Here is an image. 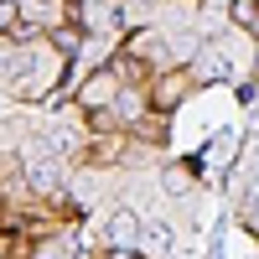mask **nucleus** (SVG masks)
I'll use <instances>...</instances> for the list:
<instances>
[{
    "mask_svg": "<svg viewBox=\"0 0 259 259\" xmlns=\"http://www.w3.org/2000/svg\"><path fill=\"white\" fill-rule=\"evenodd\" d=\"M26 182L36 192H52L57 187V161H26Z\"/></svg>",
    "mask_w": 259,
    "mask_h": 259,
    "instance_id": "7ed1b4c3",
    "label": "nucleus"
},
{
    "mask_svg": "<svg viewBox=\"0 0 259 259\" xmlns=\"http://www.w3.org/2000/svg\"><path fill=\"white\" fill-rule=\"evenodd\" d=\"M109 99H114V73H109V68H104V73H94V78L78 89V104H83V109H104Z\"/></svg>",
    "mask_w": 259,
    "mask_h": 259,
    "instance_id": "f257e3e1",
    "label": "nucleus"
},
{
    "mask_svg": "<svg viewBox=\"0 0 259 259\" xmlns=\"http://www.w3.org/2000/svg\"><path fill=\"white\" fill-rule=\"evenodd\" d=\"M135 233H140L135 212H114V218L104 223V239H114V244H135Z\"/></svg>",
    "mask_w": 259,
    "mask_h": 259,
    "instance_id": "f03ea898",
    "label": "nucleus"
},
{
    "mask_svg": "<svg viewBox=\"0 0 259 259\" xmlns=\"http://www.w3.org/2000/svg\"><path fill=\"white\" fill-rule=\"evenodd\" d=\"M140 244H145V249H156V254H161V249H171V233H166V228L156 223V228H145V233H140Z\"/></svg>",
    "mask_w": 259,
    "mask_h": 259,
    "instance_id": "20e7f679",
    "label": "nucleus"
},
{
    "mask_svg": "<svg viewBox=\"0 0 259 259\" xmlns=\"http://www.w3.org/2000/svg\"><path fill=\"white\" fill-rule=\"evenodd\" d=\"M16 16H21V11H16V0H0V31H11V26H16Z\"/></svg>",
    "mask_w": 259,
    "mask_h": 259,
    "instance_id": "39448f33",
    "label": "nucleus"
}]
</instances>
